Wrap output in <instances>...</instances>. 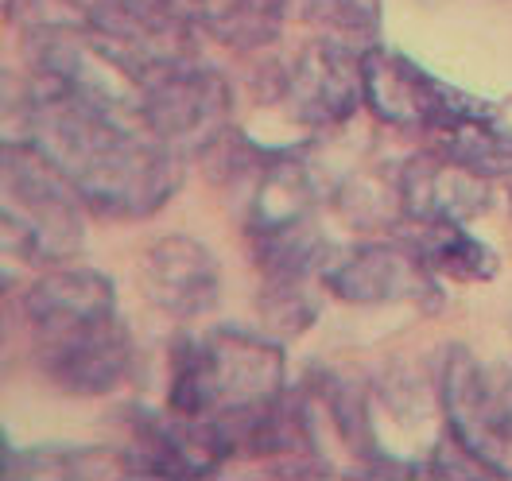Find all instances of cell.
<instances>
[{
    "label": "cell",
    "mask_w": 512,
    "mask_h": 481,
    "mask_svg": "<svg viewBox=\"0 0 512 481\" xmlns=\"http://www.w3.org/2000/svg\"><path fill=\"white\" fill-rule=\"evenodd\" d=\"M24 121L28 140L101 218H152L179 191L183 156L132 109L97 105L51 78H35L24 97Z\"/></svg>",
    "instance_id": "1"
},
{
    "label": "cell",
    "mask_w": 512,
    "mask_h": 481,
    "mask_svg": "<svg viewBox=\"0 0 512 481\" xmlns=\"http://www.w3.org/2000/svg\"><path fill=\"white\" fill-rule=\"evenodd\" d=\"M288 392V357L268 334L225 326L183 338L171 353L167 412L202 423L218 458H241L256 419Z\"/></svg>",
    "instance_id": "2"
},
{
    "label": "cell",
    "mask_w": 512,
    "mask_h": 481,
    "mask_svg": "<svg viewBox=\"0 0 512 481\" xmlns=\"http://www.w3.org/2000/svg\"><path fill=\"white\" fill-rule=\"evenodd\" d=\"M39 373L66 396H101L125 381L132 338L117 303L66 295L28 315Z\"/></svg>",
    "instance_id": "3"
},
{
    "label": "cell",
    "mask_w": 512,
    "mask_h": 481,
    "mask_svg": "<svg viewBox=\"0 0 512 481\" xmlns=\"http://www.w3.org/2000/svg\"><path fill=\"white\" fill-rule=\"evenodd\" d=\"M4 249L28 264H66L86 237V202L43 148L4 140Z\"/></svg>",
    "instance_id": "4"
},
{
    "label": "cell",
    "mask_w": 512,
    "mask_h": 481,
    "mask_svg": "<svg viewBox=\"0 0 512 481\" xmlns=\"http://www.w3.org/2000/svg\"><path fill=\"white\" fill-rule=\"evenodd\" d=\"M233 113V86L222 70L202 59L160 66L140 86V117L179 156L210 152L225 132Z\"/></svg>",
    "instance_id": "5"
},
{
    "label": "cell",
    "mask_w": 512,
    "mask_h": 481,
    "mask_svg": "<svg viewBox=\"0 0 512 481\" xmlns=\"http://www.w3.org/2000/svg\"><path fill=\"white\" fill-rule=\"evenodd\" d=\"M361 70H365V105L373 109L381 125H392V129H412L427 136L458 113L493 105L485 97L462 94L447 82H439L416 59L381 47V43L361 51Z\"/></svg>",
    "instance_id": "6"
},
{
    "label": "cell",
    "mask_w": 512,
    "mask_h": 481,
    "mask_svg": "<svg viewBox=\"0 0 512 481\" xmlns=\"http://www.w3.org/2000/svg\"><path fill=\"white\" fill-rule=\"evenodd\" d=\"M276 97L288 109L291 121L307 129H338L357 109L365 105V70H361V51L350 43L322 35L295 51L276 82Z\"/></svg>",
    "instance_id": "7"
},
{
    "label": "cell",
    "mask_w": 512,
    "mask_h": 481,
    "mask_svg": "<svg viewBox=\"0 0 512 481\" xmlns=\"http://www.w3.org/2000/svg\"><path fill=\"white\" fill-rule=\"evenodd\" d=\"M322 288L353 307H381V303H416L423 311L443 307L439 276L396 237L338 249L322 276Z\"/></svg>",
    "instance_id": "8"
},
{
    "label": "cell",
    "mask_w": 512,
    "mask_h": 481,
    "mask_svg": "<svg viewBox=\"0 0 512 481\" xmlns=\"http://www.w3.org/2000/svg\"><path fill=\"white\" fill-rule=\"evenodd\" d=\"M140 288L163 315L179 322L202 319L222 295L218 257L191 233H167L140 257Z\"/></svg>",
    "instance_id": "9"
},
{
    "label": "cell",
    "mask_w": 512,
    "mask_h": 481,
    "mask_svg": "<svg viewBox=\"0 0 512 481\" xmlns=\"http://www.w3.org/2000/svg\"><path fill=\"white\" fill-rule=\"evenodd\" d=\"M396 187L404 222H474L493 206L489 179L443 160L431 148L396 163Z\"/></svg>",
    "instance_id": "10"
},
{
    "label": "cell",
    "mask_w": 512,
    "mask_h": 481,
    "mask_svg": "<svg viewBox=\"0 0 512 481\" xmlns=\"http://www.w3.org/2000/svg\"><path fill=\"white\" fill-rule=\"evenodd\" d=\"M439 392V408L447 419V435H454L474 458H481L497 478L509 474V466L501 462V435L493 431L489 419V388H485V365H481L466 346H447L443 365L435 377Z\"/></svg>",
    "instance_id": "11"
},
{
    "label": "cell",
    "mask_w": 512,
    "mask_h": 481,
    "mask_svg": "<svg viewBox=\"0 0 512 481\" xmlns=\"http://www.w3.org/2000/svg\"><path fill=\"white\" fill-rule=\"evenodd\" d=\"M175 12L198 35L233 47V51H264L284 35L288 0H171Z\"/></svg>",
    "instance_id": "12"
},
{
    "label": "cell",
    "mask_w": 512,
    "mask_h": 481,
    "mask_svg": "<svg viewBox=\"0 0 512 481\" xmlns=\"http://www.w3.org/2000/svg\"><path fill=\"white\" fill-rule=\"evenodd\" d=\"M392 237L404 241L435 276L485 284L501 268L497 249L474 237L466 222H400L392 229Z\"/></svg>",
    "instance_id": "13"
},
{
    "label": "cell",
    "mask_w": 512,
    "mask_h": 481,
    "mask_svg": "<svg viewBox=\"0 0 512 481\" xmlns=\"http://www.w3.org/2000/svg\"><path fill=\"white\" fill-rule=\"evenodd\" d=\"M497 113L501 109L489 105V109H470L443 121L439 129L427 132L431 152H439L443 160L458 163L489 183L512 175V129L501 125Z\"/></svg>",
    "instance_id": "14"
},
{
    "label": "cell",
    "mask_w": 512,
    "mask_h": 481,
    "mask_svg": "<svg viewBox=\"0 0 512 481\" xmlns=\"http://www.w3.org/2000/svg\"><path fill=\"white\" fill-rule=\"evenodd\" d=\"M338 210L342 218L357 229H396L404 222L400 210V187H396V167L388 171H357L338 191Z\"/></svg>",
    "instance_id": "15"
},
{
    "label": "cell",
    "mask_w": 512,
    "mask_h": 481,
    "mask_svg": "<svg viewBox=\"0 0 512 481\" xmlns=\"http://www.w3.org/2000/svg\"><path fill=\"white\" fill-rule=\"evenodd\" d=\"M260 311L272 334H303L311 322L319 319L322 299H315V280L303 276H268L260 291Z\"/></svg>",
    "instance_id": "16"
},
{
    "label": "cell",
    "mask_w": 512,
    "mask_h": 481,
    "mask_svg": "<svg viewBox=\"0 0 512 481\" xmlns=\"http://www.w3.org/2000/svg\"><path fill=\"white\" fill-rule=\"evenodd\" d=\"M319 388L330 416L338 419V427H342V439L350 443V450H357V458L384 462V454L377 450V435H373L369 412H365V392L353 381H346V377H334V373H322Z\"/></svg>",
    "instance_id": "17"
},
{
    "label": "cell",
    "mask_w": 512,
    "mask_h": 481,
    "mask_svg": "<svg viewBox=\"0 0 512 481\" xmlns=\"http://www.w3.org/2000/svg\"><path fill=\"white\" fill-rule=\"evenodd\" d=\"M303 16L311 24H319L330 39H342V43L377 32L373 0H303Z\"/></svg>",
    "instance_id": "18"
},
{
    "label": "cell",
    "mask_w": 512,
    "mask_h": 481,
    "mask_svg": "<svg viewBox=\"0 0 512 481\" xmlns=\"http://www.w3.org/2000/svg\"><path fill=\"white\" fill-rule=\"evenodd\" d=\"M485 388H489V419L501 443H512V361H497L485 369Z\"/></svg>",
    "instance_id": "19"
},
{
    "label": "cell",
    "mask_w": 512,
    "mask_h": 481,
    "mask_svg": "<svg viewBox=\"0 0 512 481\" xmlns=\"http://www.w3.org/2000/svg\"><path fill=\"white\" fill-rule=\"evenodd\" d=\"M509 334H512V319H509Z\"/></svg>",
    "instance_id": "20"
}]
</instances>
